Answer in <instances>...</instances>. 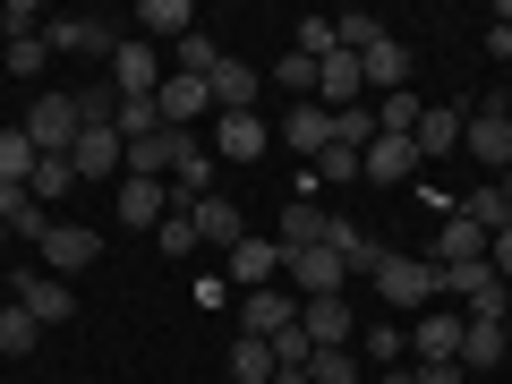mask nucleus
I'll list each match as a JSON object with an SVG mask.
<instances>
[{"instance_id":"29","label":"nucleus","mask_w":512,"mask_h":384,"mask_svg":"<svg viewBox=\"0 0 512 384\" xmlns=\"http://www.w3.org/2000/svg\"><path fill=\"white\" fill-rule=\"evenodd\" d=\"M359 359H367V367H402V359H410V325H393V316L367 325V333H359Z\"/></svg>"},{"instance_id":"34","label":"nucleus","mask_w":512,"mask_h":384,"mask_svg":"<svg viewBox=\"0 0 512 384\" xmlns=\"http://www.w3.org/2000/svg\"><path fill=\"white\" fill-rule=\"evenodd\" d=\"M231 384H274V342H231Z\"/></svg>"},{"instance_id":"39","label":"nucleus","mask_w":512,"mask_h":384,"mask_svg":"<svg viewBox=\"0 0 512 384\" xmlns=\"http://www.w3.org/2000/svg\"><path fill=\"white\" fill-rule=\"evenodd\" d=\"M384 384H470V367H461V359H444V367L402 359V367H384Z\"/></svg>"},{"instance_id":"32","label":"nucleus","mask_w":512,"mask_h":384,"mask_svg":"<svg viewBox=\"0 0 512 384\" xmlns=\"http://www.w3.org/2000/svg\"><path fill=\"white\" fill-rule=\"evenodd\" d=\"M111 128H120V146H137V137H154V128H163V111H154V94H120V111H111Z\"/></svg>"},{"instance_id":"15","label":"nucleus","mask_w":512,"mask_h":384,"mask_svg":"<svg viewBox=\"0 0 512 384\" xmlns=\"http://www.w3.org/2000/svg\"><path fill=\"white\" fill-rule=\"evenodd\" d=\"M120 222H128V231H163V222H171V188L128 171V180H120Z\"/></svg>"},{"instance_id":"7","label":"nucleus","mask_w":512,"mask_h":384,"mask_svg":"<svg viewBox=\"0 0 512 384\" xmlns=\"http://www.w3.org/2000/svg\"><path fill=\"white\" fill-rule=\"evenodd\" d=\"M299 333H308L316 350H359V316H350V299H299Z\"/></svg>"},{"instance_id":"22","label":"nucleus","mask_w":512,"mask_h":384,"mask_svg":"<svg viewBox=\"0 0 512 384\" xmlns=\"http://www.w3.org/2000/svg\"><path fill=\"white\" fill-rule=\"evenodd\" d=\"M359 77H367V103H376V94H402L410 86V43L384 35L376 52H359Z\"/></svg>"},{"instance_id":"25","label":"nucleus","mask_w":512,"mask_h":384,"mask_svg":"<svg viewBox=\"0 0 512 384\" xmlns=\"http://www.w3.org/2000/svg\"><path fill=\"white\" fill-rule=\"evenodd\" d=\"M205 94H214V111H256V69L222 52V60H214V77H205Z\"/></svg>"},{"instance_id":"8","label":"nucleus","mask_w":512,"mask_h":384,"mask_svg":"<svg viewBox=\"0 0 512 384\" xmlns=\"http://www.w3.org/2000/svg\"><path fill=\"white\" fill-rule=\"evenodd\" d=\"M9 299H18L35 325H69V316H77V291L60 274H18V282H9Z\"/></svg>"},{"instance_id":"43","label":"nucleus","mask_w":512,"mask_h":384,"mask_svg":"<svg viewBox=\"0 0 512 384\" xmlns=\"http://www.w3.org/2000/svg\"><path fill=\"white\" fill-rule=\"evenodd\" d=\"M0 26H9V43H26V35H43V9H35V0H9Z\"/></svg>"},{"instance_id":"19","label":"nucleus","mask_w":512,"mask_h":384,"mask_svg":"<svg viewBox=\"0 0 512 384\" xmlns=\"http://www.w3.org/2000/svg\"><path fill=\"white\" fill-rule=\"evenodd\" d=\"M265 146H274V128L256 120V111H222V128H214V154H222V163H256Z\"/></svg>"},{"instance_id":"45","label":"nucleus","mask_w":512,"mask_h":384,"mask_svg":"<svg viewBox=\"0 0 512 384\" xmlns=\"http://www.w3.org/2000/svg\"><path fill=\"white\" fill-rule=\"evenodd\" d=\"M43 52H52V43H43V35H26V43H9L0 60H9V77H35V69H43Z\"/></svg>"},{"instance_id":"40","label":"nucleus","mask_w":512,"mask_h":384,"mask_svg":"<svg viewBox=\"0 0 512 384\" xmlns=\"http://www.w3.org/2000/svg\"><path fill=\"white\" fill-rule=\"evenodd\" d=\"M274 86L299 94V103H316V60H308V52H282V60H274Z\"/></svg>"},{"instance_id":"33","label":"nucleus","mask_w":512,"mask_h":384,"mask_svg":"<svg viewBox=\"0 0 512 384\" xmlns=\"http://www.w3.org/2000/svg\"><path fill=\"white\" fill-rule=\"evenodd\" d=\"M384 35H393V26L367 18V9H342V18H333V43H342V52H376Z\"/></svg>"},{"instance_id":"37","label":"nucleus","mask_w":512,"mask_h":384,"mask_svg":"<svg viewBox=\"0 0 512 384\" xmlns=\"http://www.w3.org/2000/svg\"><path fill=\"white\" fill-rule=\"evenodd\" d=\"M35 342H43V325L18 308V299H9V308H0V359H26Z\"/></svg>"},{"instance_id":"27","label":"nucleus","mask_w":512,"mask_h":384,"mask_svg":"<svg viewBox=\"0 0 512 384\" xmlns=\"http://www.w3.org/2000/svg\"><path fill=\"white\" fill-rule=\"evenodd\" d=\"M325 248L342 256V274H367V282H376V265H384V248H376V239L359 231V222H342V214H333V231H325Z\"/></svg>"},{"instance_id":"12","label":"nucleus","mask_w":512,"mask_h":384,"mask_svg":"<svg viewBox=\"0 0 512 384\" xmlns=\"http://www.w3.org/2000/svg\"><path fill=\"white\" fill-rule=\"evenodd\" d=\"M43 43L69 52V60H111V52H120V35H111L103 18H52V26H43Z\"/></svg>"},{"instance_id":"24","label":"nucleus","mask_w":512,"mask_h":384,"mask_svg":"<svg viewBox=\"0 0 512 384\" xmlns=\"http://www.w3.org/2000/svg\"><path fill=\"white\" fill-rule=\"evenodd\" d=\"M316 94H325V111H350V103H367V77H359V52H333L325 69H316Z\"/></svg>"},{"instance_id":"23","label":"nucleus","mask_w":512,"mask_h":384,"mask_svg":"<svg viewBox=\"0 0 512 384\" xmlns=\"http://www.w3.org/2000/svg\"><path fill=\"white\" fill-rule=\"evenodd\" d=\"M282 146L316 163V154L333 146V111H325V103H291V111H282Z\"/></svg>"},{"instance_id":"18","label":"nucleus","mask_w":512,"mask_h":384,"mask_svg":"<svg viewBox=\"0 0 512 384\" xmlns=\"http://www.w3.org/2000/svg\"><path fill=\"white\" fill-rule=\"evenodd\" d=\"M154 111H163V128H197L205 111H214V94H205V77H163V94H154Z\"/></svg>"},{"instance_id":"31","label":"nucleus","mask_w":512,"mask_h":384,"mask_svg":"<svg viewBox=\"0 0 512 384\" xmlns=\"http://www.w3.org/2000/svg\"><path fill=\"white\" fill-rule=\"evenodd\" d=\"M69 188H77V171H69V154H43V163H35V180H26V197H35L43 214H52V205L69 197Z\"/></svg>"},{"instance_id":"21","label":"nucleus","mask_w":512,"mask_h":384,"mask_svg":"<svg viewBox=\"0 0 512 384\" xmlns=\"http://www.w3.org/2000/svg\"><path fill=\"white\" fill-rule=\"evenodd\" d=\"M410 171H419V146H410V137H384V128H376V146L359 154V180L393 188V180H410Z\"/></svg>"},{"instance_id":"41","label":"nucleus","mask_w":512,"mask_h":384,"mask_svg":"<svg viewBox=\"0 0 512 384\" xmlns=\"http://www.w3.org/2000/svg\"><path fill=\"white\" fill-rule=\"evenodd\" d=\"M291 52H308L316 69H325V60L342 52V43H333V18H299V43H291Z\"/></svg>"},{"instance_id":"14","label":"nucleus","mask_w":512,"mask_h":384,"mask_svg":"<svg viewBox=\"0 0 512 384\" xmlns=\"http://www.w3.org/2000/svg\"><path fill=\"white\" fill-rule=\"evenodd\" d=\"M461 128H470V111H461V103H427L419 137H410V146H419V163H453V154H461Z\"/></svg>"},{"instance_id":"48","label":"nucleus","mask_w":512,"mask_h":384,"mask_svg":"<svg viewBox=\"0 0 512 384\" xmlns=\"http://www.w3.org/2000/svg\"><path fill=\"white\" fill-rule=\"evenodd\" d=\"M487 265H495V274L512 282V231H495V239H487Z\"/></svg>"},{"instance_id":"52","label":"nucleus","mask_w":512,"mask_h":384,"mask_svg":"<svg viewBox=\"0 0 512 384\" xmlns=\"http://www.w3.org/2000/svg\"><path fill=\"white\" fill-rule=\"evenodd\" d=\"M222 384H231V376H222Z\"/></svg>"},{"instance_id":"1","label":"nucleus","mask_w":512,"mask_h":384,"mask_svg":"<svg viewBox=\"0 0 512 384\" xmlns=\"http://www.w3.org/2000/svg\"><path fill=\"white\" fill-rule=\"evenodd\" d=\"M444 299H461L470 325H512V282L495 274L487 256H478V265H444Z\"/></svg>"},{"instance_id":"42","label":"nucleus","mask_w":512,"mask_h":384,"mask_svg":"<svg viewBox=\"0 0 512 384\" xmlns=\"http://www.w3.org/2000/svg\"><path fill=\"white\" fill-rule=\"evenodd\" d=\"M214 60H222V52H214V35L197 26V35L180 43V77H214Z\"/></svg>"},{"instance_id":"5","label":"nucleus","mask_w":512,"mask_h":384,"mask_svg":"<svg viewBox=\"0 0 512 384\" xmlns=\"http://www.w3.org/2000/svg\"><path fill=\"white\" fill-rule=\"evenodd\" d=\"M35 248H43V274H60V282H69V274H86L94 256H103V231H86V222H52V231H43Z\"/></svg>"},{"instance_id":"50","label":"nucleus","mask_w":512,"mask_h":384,"mask_svg":"<svg viewBox=\"0 0 512 384\" xmlns=\"http://www.w3.org/2000/svg\"><path fill=\"white\" fill-rule=\"evenodd\" d=\"M495 26H512V0H504V9H495Z\"/></svg>"},{"instance_id":"4","label":"nucleus","mask_w":512,"mask_h":384,"mask_svg":"<svg viewBox=\"0 0 512 384\" xmlns=\"http://www.w3.org/2000/svg\"><path fill=\"white\" fill-rule=\"evenodd\" d=\"M77 94H35L26 103V137H35V154H69L77 146Z\"/></svg>"},{"instance_id":"36","label":"nucleus","mask_w":512,"mask_h":384,"mask_svg":"<svg viewBox=\"0 0 512 384\" xmlns=\"http://www.w3.org/2000/svg\"><path fill=\"white\" fill-rule=\"evenodd\" d=\"M333 146H350V154H367V146H376V103L333 111Z\"/></svg>"},{"instance_id":"38","label":"nucleus","mask_w":512,"mask_h":384,"mask_svg":"<svg viewBox=\"0 0 512 384\" xmlns=\"http://www.w3.org/2000/svg\"><path fill=\"white\" fill-rule=\"evenodd\" d=\"M359 376H367L359 350H316L308 359V384H359Z\"/></svg>"},{"instance_id":"3","label":"nucleus","mask_w":512,"mask_h":384,"mask_svg":"<svg viewBox=\"0 0 512 384\" xmlns=\"http://www.w3.org/2000/svg\"><path fill=\"white\" fill-rule=\"evenodd\" d=\"M461 146H470V163H487L495 180L512 171V103H504V94H487V103L470 111V128H461Z\"/></svg>"},{"instance_id":"28","label":"nucleus","mask_w":512,"mask_h":384,"mask_svg":"<svg viewBox=\"0 0 512 384\" xmlns=\"http://www.w3.org/2000/svg\"><path fill=\"white\" fill-rule=\"evenodd\" d=\"M478 256H487V231L453 205V214H444V231H436V265H478Z\"/></svg>"},{"instance_id":"46","label":"nucleus","mask_w":512,"mask_h":384,"mask_svg":"<svg viewBox=\"0 0 512 384\" xmlns=\"http://www.w3.org/2000/svg\"><path fill=\"white\" fill-rule=\"evenodd\" d=\"M154 248H163V256H197V231H188V214H171L163 231H154Z\"/></svg>"},{"instance_id":"17","label":"nucleus","mask_w":512,"mask_h":384,"mask_svg":"<svg viewBox=\"0 0 512 384\" xmlns=\"http://www.w3.org/2000/svg\"><path fill=\"white\" fill-rule=\"evenodd\" d=\"M325 231H333V214L316 197H291L282 205V231H274V248L282 256H299V248H325Z\"/></svg>"},{"instance_id":"13","label":"nucleus","mask_w":512,"mask_h":384,"mask_svg":"<svg viewBox=\"0 0 512 384\" xmlns=\"http://www.w3.org/2000/svg\"><path fill=\"white\" fill-rule=\"evenodd\" d=\"M291 325H299L291 291H248L239 299V333H248V342H274V333H291Z\"/></svg>"},{"instance_id":"26","label":"nucleus","mask_w":512,"mask_h":384,"mask_svg":"<svg viewBox=\"0 0 512 384\" xmlns=\"http://www.w3.org/2000/svg\"><path fill=\"white\" fill-rule=\"evenodd\" d=\"M137 26H146V43H188L197 35V9L188 0H137Z\"/></svg>"},{"instance_id":"10","label":"nucleus","mask_w":512,"mask_h":384,"mask_svg":"<svg viewBox=\"0 0 512 384\" xmlns=\"http://www.w3.org/2000/svg\"><path fill=\"white\" fill-rule=\"evenodd\" d=\"M111 86H120V94H163V52H154L146 35H120V52H111Z\"/></svg>"},{"instance_id":"44","label":"nucleus","mask_w":512,"mask_h":384,"mask_svg":"<svg viewBox=\"0 0 512 384\" xmlns=\"http://www.w3.org/2000/svg\"><path fill=\"white\" fill-rule=\"evenodd\" d=\"M316 180H333V188L359 180V154H350V146H325V154H316Z\"/></svg>"},{"instance_id":"9","label":"nucleus","mask_w":512,"mask_h":384,"mask_svg":"<svg viewBox=\"0 0 512 384\" xmlns=\"http://www.w3.org/2000/svg\"><path fill=\"white\" fill-rule=\"evenodd\" d=\"M69 171H77V180H120V171H128V146H120V128H77V146H69Z\"/></svg>"},{"instance_id":"20","label":"nucleus","mask_w":512,"mask_h":384,"mask_svg":"<svg viewBox=\"0 0 512 384\" xmlns=\"http://www.w3.org/2000/svg\"><path fill=\"white\" fill-rule=\"evenodd\" d=\"M231 282H239V291H274V282H282V248L248 231V239L231 248Z\"/></svg>"},{"instance_id":"6","label":"nucleus","mask_w":512,"mask_h":384,"mask_svg":"<svg viewBox=\"0 0 512 384\" xmlns=\"http://www.w3.org/2000/svg\"><path fill=\"white\" fill-rule=\"evenodd\" d=\"M282 282H291V299H342V256L333 248H299V256H282Z\"/></svg>"},{"instance_id":"30","label":"nucleus","mask_w":512,"mask_h":384,"mask_svg":"<svg viewBox=\"0 0 512 384\" xmlns=\"http://www.w3.org/2000/svg\"><path fill=\"white\" fill-rule=\"evenodd\" d=\"M35 163H43L35 137H26V128H0V188H26V180H35Z\"/></svg>"},{"instance_id":"51","label":"nucleus","mask_w":512,"mask_h":384,"mask_svg":"<svg viewBox=\"0 0 512 384\" xmlns=\"http://www.w3.org/2000/svg\"><path fill=\"white\" fill-rule=\"evenodd\" d=\"M0 239H9V222H0Z\"/></svg>"},{"instance_id":"16","label":"nucleus","mask_w":512,"mask_h":384,"mask_svg":"<svg viewBox=\"0 0 512 384\" xmlns=\"http://www.w3.org/2000/svg\"><path fill=\"white\" fill-rule=\"evenodd\" d=\"M188 231H197V248H222V256H231L239 239H248V222H239L231 197H205V205H188Z\"/></svg>"},{"instance_id":"49","label":"nucleus","mask_w":512,"mask_h":384,"mask_svg":"<svg viewBox=\"0 0 512 384\" xmlns=\"http://www.w3.org/2000/svg\"><path fill=\"white\" fill-rule=\"evenodd\" d=\"M487 52H495V60H512V26H487Z\"/></svg>"},{"instance_id":"47","label":"nucleus","mask_w":512,"mask_h":384,"mask_svg":"<svg viewBox=\"0 0 512 384\" xmlns=\"http://www.w3.org/2000/svg\"><path fill=\"white\" fill-rule=\"evenodd\" d=\"M308 359H316V342H308L299 325H291V333H274V367H308Z\"/></svg>"},{"instance_id":"2","label":"nucleus","mask_w":512,"mask_h":384,"mask_svg":"<svg viewBox=\"0 0 512 384\" xmlns=\"http://www.w3.org/2000/svg\"><path fill=\"white\" fill-rule=\"evenodd\" d=\"M376 299L384 308H427V299H444V265L436 256H384L376 265Z\"/></svg>"},{"instance_id":"11","label":"nucleus","mask_w":512,"mask_h":384,"mask_svg":"<svg viewBox=\"0 0 512 384\" xmlns=\"http://www.w3.org/2000/svg\"><path fill=\"white\" fill-rule=\"evenodd\" d=\"M461 325H470V316H461V308H427L419 325H410V359H427V367L461 359Z\"/></svg>"},{"instance_id":"35","label":"nucleus","mask_w":512,"mask_h":384,"mask_svg":"<svg viewBox=\"0 0 512 384\" xmlns=\"http://www.w3.org/2000/svg\"><path fill=\"white\" fill-rule=\"evenodd\" d=\"M504 350H512L504 325H461V367H495Z\"/></svg>"},{"instance_id":"53","label":"nucleus","mask_w":512,"mask_h":384,"mask_svg":"<svg viewBox=\"0 0 512 384\" xmlns=\"http://www.w3.org/2000/svg\"><path fill=\"white\" fill-rule=\"evenodd\" d=\"M504 333H512V325H504Z\"/></svg>"}]
</instances>
